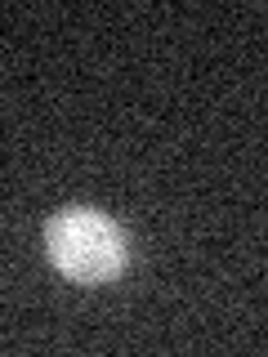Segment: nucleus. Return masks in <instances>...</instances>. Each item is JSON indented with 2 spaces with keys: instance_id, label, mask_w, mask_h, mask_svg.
<instances>
[{
  "instance_id": "1",
  "label": "nucleus",
  "mask_w": 268,
  "mask_h": 357,
  "mask_svg": "<svg viewBox=\"0 0 268 357\" xmlns=\"http://www.w3.org/2000/svg\"><path fill=\"white\" fill-rule=\"evenodd\" d=\"M45 250L50 264L63 277L81 286H103L126 273L130 264V237L112 215L98 206H63L45 223Z\"/></svg>"
}]
</instances>
